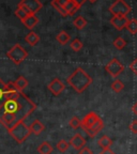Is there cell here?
Listing matches in <instances>:
<instances>
[{"mask_svg": "<svg viewBox=\"0 0 137 154\" xmlns=\"http://www.w3.org/2000/svg\"><path fill=\"white\" fill-rule=\"evenodd\" d=\"M36 109V105L29 99L28 96L20 92L16 99L5 100L2 107L0 108V112L11 113L16 119V123L19 121H25L29 116Z\"/></svg>", "mask_w": 137, "mask_h": 154, "instance_id": "obj_1", "label": "cell"}, {"mask_svg": "<svg viewBox=\"0 0 137 154\" xmlns=\"http://www.w3.org/2000/svg\"><path fill=\"white\" fill-rule=\"evenodd\" d=\"M67 82L77 93H83L92 84V77L84 69L77 67L67 78Z\"/></svg>", "mask_w": 137, "mask_h": 154, "instance_id": "obj_2", "label": "cell"}, {"mask_svg": "<svg viewBox=\"0 0 137 154\" xmlns=\"http://www.w3.org/2000/svg\"><path fill=\"white\" fill-rule=\"evenodd\" d=\"M80 128L89 137L93 138L104 128V122L98 113L90 111L83 118Z\"/></svg>", "mask_w": 137, "mask_h": 154, "instance_id": "obj_3", "label": "cell"}, {"mask_svg": "<svg viewBox=\"0 0 137 154\" xmlns=\"http://www.w3.org/2000/svg\"><path fill=\"white\" fill-rule=\"evenodd\" d=\"M9 134L11 135V137L18 143H23L24 141H26L27 138L31 135L30 128L28 125H26L25 121H19L15 125H13L12 128L8 130Z\"/></svg>", "mask_w": 137, "mask_h": 154, "instance_id": "obj_4", "label": "cell"}, {"mask_svg": "<svg viewBox=\"0 0 137 154\" xmlns=\"http://www.w3.org/2000/svg\"><path fill=\"white\" fill-rule=\"evenodd\" d=\"M7 57L14 64L19 65L22 62H24L26 60V58L28 57V51L20 44H15L12 48L9 49V51L7 53Z\"/></svg>", "mask_w": 137, "mask_h": 154, "instance_id": "obj_5", "label": "cell"}, {"mask_svg": "<svg viewBox=\"0 0 137 154\" xmlns=\"http://www.w3.org/2000/svg\"><path fill=\"white\" fill-rule=\"evenodd\" d=\"M109 12L113 16H126L131 12V7L124 0H116L109 7Z\"/></svg>", "mask_w": 137, "mask_h": 154, "instance_id": "obj_6", "label": "cell"}, {"mask_svg": "<svg viewBox=\"0 0 137 154\" xmlns=\"http://www.w3.org/2000/svg\"><path fill=\"white\" fill-rule=\"evenodd\" d=\"M17 7H20L28 14H36L43 8V5L40 0H20Z\"/></svg>", "mask_w": 137, "mask_h": 154, "instance_id": "obj_7", "label": "cell"}, {"mask_svg": "<svg viewBox=\"0 0 137 154\" xmlns=\"http://www.w3.org/2000/svg\"><path fill=\"white\" fill-rule=\"evenodd\" d=\"M105 70L111 77L116 78V77H118L119 75L124 71V65H123L118 59L114 58V59H111V60L105 65Z\"/></svg>", "mask_w": 137, "mask_h": 154, "instance_id": "obj_8", "label": "cell"}, {"mask_svg": "<svg viewBox=\"0 0 137 154\" xmlns=\"http://www.w3.org/2000/svg\"><path fill=\"white\" fill-rule=\"evenodd\" d=\"M47 88H48V90L51 92V94H54L55 96H57L64 91L65 85L63 84L59 78H54V79L48 84Z\"/></svg>", "mask_w": 137, "mask_h": 154, "instance_id": "obj_9", "label": "cell"}, {"mask_svg": "<svg viewBox=\"0 0 137 154\" xmlns=\"http://www.w3.org/2000/svg\"><path fill=\"white\" fill-rule=\"evenodd\" d=\"M109 22L117 30L120 31V30L125 28V26H126V24L129 22V18L126 16H113Z\"/></svg>", "mask_w": 137, "mask_h": 154, "instance_id": "obj_10", "label": "cell"}, {"mask_svg": "<svg viewBox=\"0 0 137 154\" xmlns=\"http://www.w3.org/2000/svg\"><path fill=\"white\" fill-rule=\"evenodd\" d=\"M70 146H72L76 151H79L82 148L86 146V139L80 134H75L70 140Z\"/></svg>", "mask_w": 137, "mask_h": 154, "instance_id": "obj_11", "label": "cell"}, {"mask_svg": "<svg viewBox=\"0 0 137 154\" xmlns=\"http://www.w3.org/2000/svg\"><path fill=\"white\" fill-rule=\"evenodd\" d=\"M22 23L26 28H28L29 30H32L39 24V18L36 17V14H30L27 17H25L22 20Z\"/></svg>", "mask_w": 137, "mask_h": 154, "instance_id": "obj_12", "label": "cell"}, {"mask_svg": "<svg viewBox=\"0 0 137 154\" xmlns=\"http://www.w3.org/2000/svg\"><path fill=\"white\" fill-rule=\"evenodd\" d=\"M29 128H30V132H31V134L40 135L42 132H44V130H45V126H44V124L40 120H34L33 122L30 124Z\"/></svg>", "mask_w": 137, "mask_h": 154, "instance_id": "obj_13", "label": "cell"}, {"mask_svg": "<svg viewBox=\"0 0 137 154\" xmlns=\"http://www.w3.org/2000/svg\"><path fill=\"white\" fill-rule=\"evenodd\" d=\"M98 144L102 150H107L111 149V144H113V140L107 136V135H103L99 140H98Z\"/></svg>", "mask_w": 137, "mask_h": 154, "instance_id": "obj_14", "label": "cell"}, {"mask_svg": "<svg viewBox=\"0 0 137 154\" xmlns=\"http://www.w3.org/2000/svg\"><path fill=\"white\" fill-rule=\"evenodd\" d=\"M25 41H26L30 46H36V44L40 42V36H39V34L36 33L34 31H30L26 36H25Z\"/></svg>", "mask_w": 137, "mask_h": 154, "instance_id": "obj_15", "label": "cell"}, {"mask_svg": "<svg viewBox=\"0 0 137 154\" xmlns=\"http://www.w3.org/2000/svg\"><path fill=\"white\" fill-rule=\"evenodd\" d=\"M54 151V148L48 141H43L38 147L39 154H51Z\"/></svg>", "mask_w": 137, "mask_h": 154, "instance_id": "obj_16", "label": "cell"}, {"mask_svg": "<svg viewBox=\"0 0 137 154\" xmlns=\"http://www.w3.org/2000/svg\"><path fill=\"white\" fill-rule=\"evenodd\" d=\"M28 80L26 79V77L24 76H19L16 80L14 82V86L16 87V89L19 92H24V90L28 87Z\"/></svg>", "mask_w": 137, "mask_h": 154, "instance_id": "obj_17", "label": "cell"}, {"mask_svg": "<svg viewBox=\"0 0 137 154\" xmlns=\"http://www.w3.org/2000/svg\"><path fill=\"white\" fill-rule=\"evenodd\" d=\"M56 40H57L58 43L61 44V45H67V44L70 42L71 36L67 31L62 30V31H60L59 33L57 34V36H56Z\"/></svg>", "mask_w": 137, "mask_h": 154, "instance_id": "obj_18", "label": "cell"}, {"mask_svg": "<svg viewBox=\"0 0 137 154\" xmlns=\"http://www.w3.org/2000/svg\"><path fill=\"white\" fill-rule=\"evenodd\" d=\"M79 9H80L79 5H77L75 2H73L72 0H69L67 5H64V10L65 12L67 13V15H74Z\"/></svg>", "mask_w": 137, "mask_h": 154, "instance_id": "obj_19", "label": "cell"}, {"mask_svg": "<svg viewBox=\"0 0 137 154\" xmlns=\"http://www.w3.org/2000/svg\"><path fill=\"white\" fill-rule=\"evenodd\" d=\"M73 25H74L76 29H78V30H82V29H84L85 27L87 26V20L83 16H78V17H76V18L74 19Z\"/></svg>", "mask_w": 137, "mask_h": 154, "instance_id": "obj_20", "label": "cell"}, {"mask_svg": "<svg viewBox=\"0 0 137 154\" xmlns=\"http://www.w3.org/2000/svg\"><path fill=\"white\" fill-rule=\"evenodd\" d=\"M125 28L128 29L130 33L136 34L137 33V19H135V18L130 19L128 22V24H126V26H125Z\"/></svg>", "mask_w": 137, "mask_h": 154, "instance_id": "obj_21", "label": "cell"}, {"mask_svg": "<svg viewBox=\"0 0 137 154\" xmlns=\"http://www.w3.org/2000/svg\"><path fill=\"white\" fill-rule=\"evenodd\" d=\"M111 90H113L114 92H116V93H119V92H121L123 89H124V84H123L121 80L116 79L115 82L111 85Z\"/></svg>", "mask_w": 137, "mask_h": 154, "instance_id": "obj_22", "label": "cell"}, {"mask_svg": "<svg viewBox=\"0 0 137 154\" xmlns=\"http://www.w3.org/2000/svg\"><path fill=\"white\" fill-rule=\"evenodd\" d=\"M5 101V82L0 78V108Z\"/></svg>", "mask_w": 137, "mask_h": 154, "instance_id": "obj_23", "label": "cell"}, {"mask_svg": "<svg viewBox=\"0 0 137 154\" xmlns=\"http://www.w3.org/2000/svg\"><path fill=\"white\" fill-rule=\"evenodd\" d=\"M56 147H57L58 151L61 152V153H63V152H65L67 149H69V147H70V143H69L67 141H65L64 139H61V140H59V141L57 142Z\"/></svg>", "mask_w": 137, "mask_h": 154, "instance_id": "obj_24", "label": "cell"}, {"mask_svg": "<svg viewBox=\"0 0 137 154\" xmlns=\"http://www.w3.org/2000/svg\"><path fill=\"white\" fill-rule=\"evenodd\" d=\"M125 45H126V41H125L123 38H121V36H118V38L114 41V46H115L117 49H119V51L123 49V48L125 47Z\"/></svg>", "mask_w": 137, "mask_h": 154, "instance_id": "obj_25", "label": "cell"}, {"mask_svg": "<svg viewBox=\"0 0 137 154\" xmlns=\"http://www.w3.org/2000/svg\"><path fill=\"white\" fill-rule=\"evenodd\" d=\"M51 5H53L54 9H56V11L60 13V15H62L63 17L67 16V13L65 12L64 8H63L62 5H59V3H58L57 1H56V0H51Z\"/></svg>", "mask_w": 137, "mask_h": 154, "instance_id": "obj_26", "label": "cell"}, {"mask_svg": "<svg viewBox=\"0 0 137 154\" xmlns=\"http://www.w3.org/2000/svg\"><path fill=\"white\" fill-rule=\"evenodd\" d=\"M69 124L73 130H77V128H80V126H82V120L78 117H73L69 122Z\"/></svg>", "mask_w": 137, "mask_h": 154, "instance_id": "obj_27", "label": "cell"}, {"mask_svg": "<svg viewBox=\"0 0 137 154\" xmlns=\"http://www.w3.org/2000/svg\"><path fill=\"white\" fill-rule=\"evenodd\" d=\"M83 43L80 40H78V38H75V40H73L72 42H71V48H72L74 51H80L83 49Z\"/></svg>", "mask_w": 137, "mask_h": 154, "instance_id": "obj_28", "label": "cell"}, {"mask_svg": "<svg viewBox=\"0 0 137 154\" xmlns=\"http://www.w3.org/2000/svg\"><path fill=\"white\" fill-rule=\"evenodd\" d=\"M15 15H16V17H18V18L20 19V22H22L25 17H27L28 15H30V14H28V13H27L26 11L23 9V8L17 7V9L15 10Z\"/></svg>", "mask_w": 137, "mask_h": 154, "instance_id": "obj_29", "label": "cell"}, {"mask_svg": "<svg viewBox=\"0 0 137 154\" xmlns=\"http://www.w3.org/2000/svg\"><path fill=\"white\" fill-rule=\"evenodd\" d=\"M130 70L132 71L133 73H134L135 75L137 76V58L136 59H134V60L131 62L130 64Z\"/></svg>", "mask_w": 137, "mask_h": 154, "instance_id": "obj_30", "label": "cell"}, {"mask_svg": "<svg viewBox=\"0 0 137 154\" xmlns=\"http://www.w3.org/2000/svg\"><path fill=\"white\" fill-rule=\"evenodd\" d=\"M130 130L133 134L137 135V120H133L130 124Z\"/></svg>", "mask_w": 137, "mask_h": 154, "instance_id": "obj_31", "label": "cell"}, {"mask_svg": "<svg viewBox=\"0 0 137 154\" xmlns=\"http://www.w3.org/2000/svg\"><path fill=\"white\" fill-rule=\"evenodd\" d=\"M78 154H93V152L91 151L90 148H88V147L85 146L84 148H82V149L78 151Z\"/></svg>", "mask_w": 137, "mask_h": 154, "instance_id": "obj_32", "label": "cell"}, {"mask_svg": "<svg viewBox=\"0 0 137 154\" xmlns=\"http://www.w3.org/2000/svg\"><path fill=\"white\" fill-rule=\"evenodd\" d=\"M73 2H75L77 5H79V7H82L83 5H84L85 2H86L87 0H72Z\"/></svg>", "mask_w": 137, "mask_h": 154, "instance_id": "obj_33", "label": "cell"}, {"mask_svg": "<svg viewBox=\"0 0 137 154\" xmlns=\"http://www.w3.org/2000/svg\"><path fill=\"white\" fill-rule=\"evenodd\" d=\"M99 154H116V153L114 151H111V149H107V150H102V152Z\"/></svg>", "mask_w": 137, "mask_h": 154, "instance_id": "obj_34", "label": "cell"}, {"mask_svg": "<svg viewBox=\"0 0 137 154\" xmlns=\"http://www.w3.org/2000/svg\"><path fill=\"white\" fill-rule=\"evenodd\" d=\"M132 111L135 116H137V101L134 103V105L132 106Z\"/></svg>", "mask_w": 137, "mask_h": 154, "instance_id": "obj_35", "label": "cell"}, {"mask_svg": "<svg viewBox=\"0 0 137 154\" xmlns=\"http://www.w3.org/2000/svg\"><path fill=\"white\" fill-rule=\"evenodd\" d=\"M56 1H57V2L59 3V5H62V7L64 8V5H67V1H69V0H56Z\"/></svg>", "mask_w": 137, "mask_h": 154, "instance_id": "obj_36", "label": "cell"}, {"mask_svg": "<svg viewBox=\"0 0 137 154\" xmlns=\"http://www.w3.org/2000/svg\"><path fill=\"white\" fill-rule=\"evenodd\" d=\"M89 1H90V2H91V3H94V2H95V1H98V0H89Z\"/></svg>", "mask_w": 137, "mask_h": 154, "instance_id": "obj_37", "label": "cell"}]
</instances>
